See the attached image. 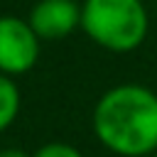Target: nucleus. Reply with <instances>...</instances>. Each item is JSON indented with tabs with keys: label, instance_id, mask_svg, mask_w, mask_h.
Masks as SVG:
<instances>
[{
	"label": "nucleus",
	"instance_id": "nucleus-6",
	"mask_svg": "<svg viewBox=\"0 0 157 157\" xmlns=\"http://www.w3.org/2000/svg\"><path fill=\"white\" fill-rule=\"evenodd\" d=\"M32 157H83V155H81L78 147H74L69 142H47Z\"/></svg>",
	"mask_w": 157,
	"mask_h": 157
},
{
	"label": "nucleus",
	"instance_id": "nucleus-2",
	"mask_svg": "<svg viewBox=\"0 0 157 157\" xmlns=\"http://www.w3.org/2000/svg\"><path fill=\"white\" fill-rule=\"evenodd\" d=\"M81 29L101 49L130 54L147 39L150 15L142 0H81Z\"/></svg>",
	"mask_w": 157,
	"mask_h": 157
},
{
	"label": "nucleus",
	"instance_id": "nucleus-4",
	"mask_svg": "<svg viewBox=\"0 0 157 157\" xmlns=\"http://www.w3.org/2000/svg\"><path fill=\"white\" fill-rule=\"evenodd\" d=\"M27 22L44 42H59L81 27V2L76 0H37Z\"/></svg>",
	"mask_w": 157,
	"mask_h": 157
},
{
	"label": "nucleus",
	"instance_id": "nucleus-7",
	"mask_svg": "<svg viewBox=\"0 0 157 157\" xmlns=\"http://www.w3.org/2000/svg\"><path fill=\"white\" fill-rule=\"evenodd\" d=\"M0 157H32V155H27L20 147H5V150H0Z\"/></svg>",
	"mask_w": 157,
	"mask_h": 157
},
{
	"label": "nucleus",
	"instance_id": "nucleus-3",
	"mask_svg": "<svg viewBox=\"0 0 157 157\" xmlns=\"http://www.w3.org/2000/svg\"><path fill=\"white\" fill-rule=\"evenodd\" d=\"M42 39L32 29V25L17 15L0 17V74L20 76L34 69L39 61Z\"/></svg>",
	"mask_w": 157,
	"mask_h": 157
},
{
	"label": "nucleus",
	"instance_id": "nucleus-5",
	"mask_svg": "<svg viewBox=\"0 0 157 157\" xmlns=\"http://www.w3.org/2000/svg\"><path fill=\"white\" fill-rule=\"evenodd\" d=\"M20 105H22V98L15 78L0 74V132L15 123V118L20 115Z\"/></svg>",
	"mask_w": 157,
	"mask_h": 157
},
{
	"label": "nucleus",
	"instance_id": "nucleus-1",
	"mask_svg": "<svg viewBox=\"0 0 157 157\" xmlns=\"http://www.w3.org/2000/svg\"><path fill=\"white\" fill-rule=\"evenodd\" d=\"M93 135L118 157L157 152V93L142 83H118L93 105Z\"/></svg>",
	"mask_w": 157,
	"mask_h": 157
},
{
	"label": "nucleus",
	"instance_id": "nucleus-8",
	"mask_svg": "<svg viewBox=\"0 0 157 157\" xmlns=\"http://www.w3.org/2000/svg\"><path fill=\"white\" fill-rule=\"evenodd\" d=\"M150 157H157V152H155V155H150Z\"/></svg>",
	"mask_w": 157,
	"mask_h": 157
}]
</instances>
